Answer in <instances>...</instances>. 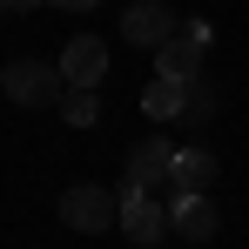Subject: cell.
<instances>
[{
  "label": "cell",
  "instance_id": "14",
  "mask_svg": "<svg viewBox=\"0 0 249 249\" xmlns=\"http://www.w3.org/2000/svg\"><path fill=\"white\" fill-rule=\"evenodd\" d=\"M0 14H7V0H0Z\"/></svg>",
  "mask_w": 249,
  "mask_h": 249
},
{
  "label": "cell",
  "instance_id": "13",
  "mask_svg": "<svg viewBox=\"0 0 249 249\" xmlns=\"http://www.w3.org/2000/svg\"><path fill=\"white\" fill-rule=\"evenodd\" d=\"M54 7H68V14H88V7H101V0H54Z\"/></svg>",
  "mask_w": 249,
  "mask_h": 249
},
{
  "label": "cell",
  "instance_id": "7",
  "mask_svg": "<svg viewBox=\"0 0 249 249\" xmlns=\"http://www.w3.org/2000/svg\"><path fill=\"white\" fill-rule=\"evenodd\" d=\"M175 34H182V20L168 14L162 0H135L122 14V41H135V47H168Z\"/></svg>",
  "mask_w": 249,
  "mask_h": 249
},
{
  "label": "cell",
  "instance_id": "6",
  "mask_svg": "<svg viewBox=\"0 0 249 249\" xmlns=\"http://www.w3.org/2000/svg\"><path fill=\"white\" fill-rule=\"evenodd\" d=\"M122 236L128 243H162V236H175L168 202L162 196H142V189H122Z\"/></svg>",
  "mask_w": 249,
  "mask_h": 249
},
{
  "label": "cell",
  "instance_id": "11",
  "mask_svg": "<svg viewBox=\"0 0 249 249\" xmlns=\"http://www.w3.org/2000/svg\"><path fill=\"white\" fill-rule=\"evenodd\" d=\"M61 122H68V128H94V122H101V94L68 88V94H61Z\"/></svg>",
  "mask_w": 249,
  "mask_h": 249
},
{
  "label": "cell",
  "instance_id": "5",
  "mask_svg": "<svg viewBox=\"0 0 249 249\" xmlns=\"http://www.w3.org/2000/svg\"><path fill=\"white\" fill-rule=\"evenodd\" d=\"M61 81L68 88H88V94H101V81H108V41L101 34H74V41L61 47Z\"/></svg>",
  "mask_w": 249,
  "mask_h": 249
},
{
  "label": "cell",
  "instance_id": "1",
  "mask_svg": "<svg viewBox=\"0 0 249 249\" xmlns=\"http://www.w3.org/2000/svg\"><path fill=\"white\" fill-rule=\"evenodd\" d=\"M61 222H68L74 236H108V229H122V189H108V182H74V189L61 196Z\"/></svg>",
  "mask_w": 249,
  "mask_h": 249
},
{
  "label": "cell",
  "instance_id": "2",
  "mask_svg": "<svg viewBox=\"0 0 249 249\" xmlns=\"http://www.w3.org/2000/svg\"><path fill=\"white\" fill-rule=\"evenodd\" d=\"M0 94H7L14 108H61L68 81H61V68H47V61H14V68L0 74Z\"/></svg>",
  "mask_w": 249,
  "mask_h": 249
},
{
  "label": "cell",
  "instance_id": "3",
  "mask_svg": "<svg viewBox=\"0 0 249 249\" xmlns=\"http://www.w3.org/2000/svg\"><path fill=\"white\" fill-rule=\"evenodd\" d=\"M168 168H175L168 135H142V142L128 148V182H122V189H142V196H162V202H168Z\"/></svg>",
  "mask_w": 249,
  "mask_h": 249
},
{
  "label": "cell",
  "instance_id": "4",
  "mask_svg": "<svg viewBox=\"0 0 249 249\" xmlns=\"http://www.w3.org/2000/svg\"><path fill=\"white\" fill-rule=\"evenodd\" d=\"M202 54H209V20H182V34L168 47H155V74H168V81H202Z\"/></svg>",
  "mask_w": 249,
  "mask_h": 249
},
{
  "label": "cell",
  "instance_id": "9",
  "mask_svg": "<svg viewBox=\"0 0 249 249\" xmlns=\"http://www.w3.org/2000/svg\"><path fill=\"white\" fill-rule=\"evenodd\" d=\"M182 108H189V81L155 74V81L142 88V115H148V122H182Z\"/></svg>",
  "mask_w": 249,
  "mask_h": 249
},
{
  "label": "cell",
  "instance_id": "10",
  "mask_svg": "<svg viewBox=\"0 0 249 249\" xmlns=\"http://www.w3.org/2000/svg\"><path fill=\"white\" fill-rule=\"evenodd\" d=\"M168 215H175V236H189V243L215 236V202L209 196H182V202H168Z\"/></svg>",
  "mask_w": 249,
  "mask_h": 249
},
{
  "label": "cell",
  "instance_id": "12",
  "mask_svg": "<svg viewBox=\"0 0 249 249\" xmlns=\"http://www.w3.org/2000/svg\"><path fill=\"white\" fill-rule=\"evenodd\" d=\"M209 115H215V81H189V108H182V128H202Z\"/></svg>",
  "mask_w": 249,
  "mask_h": 249
},
{
  "label": "cell",
  "instance_id": "8",
  "mask_svg": "<svg viewBox=\"0 0 249 249\" xmlns=\"http://www.w3.org/2000/svg\"><path fill=\"white\" fill-rule=\"evenodd\" d=\"M209 182H215V155H209V148H175L168 202H182V196H209Z\"/></svg>",
  "mask_w": 249,
  "mask_h": 249
}]
</instances>
